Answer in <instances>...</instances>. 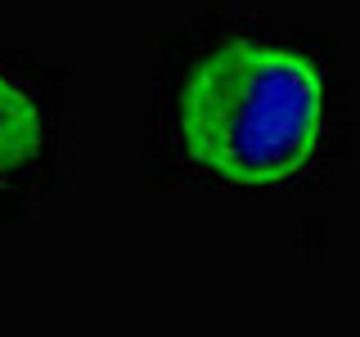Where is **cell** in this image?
<instances>
[{"label":"cell","mask_w":360,"mask_h":337,"mask_svg":"<svg viewBox=\"0 0 360 337\" xmlns=\"http://www.w3.org/2000/svg\"><path fill=\"white\" fill-rule=\"evenodd\" d=\"M176 140L198 171L243 189L297 180L324 140V81L307 54L225 41L189 67Z\"/></svg>","instance_id":"cell-1"},{"label":"cell","mask_w":360,"mask_h":337,"mask_svg":"<svg viewBox=\"0 0 360 337\" xmlns=\"http://www.w3.org/2000/svg\"><path fill=\"white\" fill-rule=\"evenodd\" d=\"M41 144H45L41 108L18 86H9L0 77V176L22 166V162H32L41 153Z\"/></svg>","instance_id":"cell-2"}]
</instances>
